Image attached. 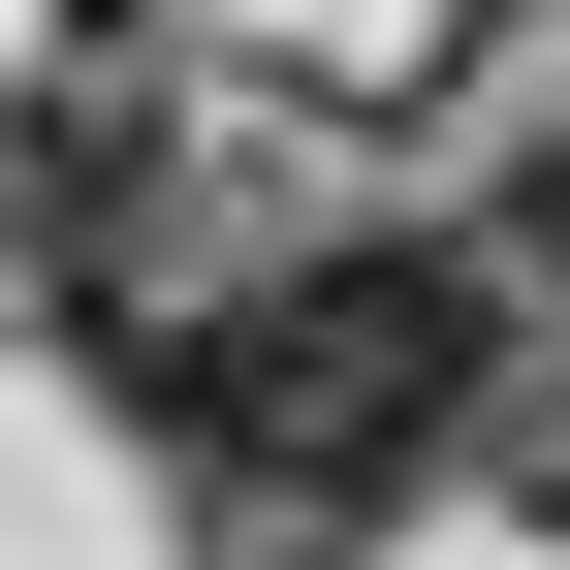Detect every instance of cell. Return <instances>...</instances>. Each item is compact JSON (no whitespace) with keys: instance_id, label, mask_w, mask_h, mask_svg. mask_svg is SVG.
I'll use <instances>...</instances> for the list:
<instances>
[{"instance_id":"3957f363","label":"cell","mask_w":570,"mask_h":570,"mask_svg":"<svg viewBox=\"0 0 570 570\" xmlns=\"http://www.w3.org/2000/svg\"><path fill=\"white\" fill-rule=\"evenodd\" d=\"M475 285H539V317H570V127H539L508 190H475Z\"/></svg>"},{"instance_id":"277c9868","label":"cell","mask_w":570,"mask_h":570,"mask_svg":"<svg viewBox=\"0 0 570 570\" xmlns=\"http://www.w3.org/2000/svg\"><path fill=\"white\" fill-rule=\"evenodd\" d=\"M475 475H508V508L570 539V348H539V381H508V444H475Z\"/></svg>"},{"instance_id":"7a4b0ae2","label":"cell","mask_w":570,"mask_h":570,"mask_svg":"<svg viewBox=\"0 0 570 570\" xmlns=\"http://www.w3.org/2000/svg\"><path fill=\"white\" fill-rule=\"evenodd\" d=\"M127 223H159V63H32V127H0V317H96L127 285Z\"/></svg>"},{"instance_id":"6da1fadb","label":"cell","mask_w":570,"mask_h":570,"mask_svg":"<svg viewBox=\"0 0 570 570\" xmlns=\"http://www.w3.org/2000/svg\"><path fill=\"white\" fill-rule=\"evenodd\" d=\"M127 444H159L190 539L348 570L412 475L508 444V285L475 254H254V285H190V317H127Z\"/></svg>"}]
</instances>
